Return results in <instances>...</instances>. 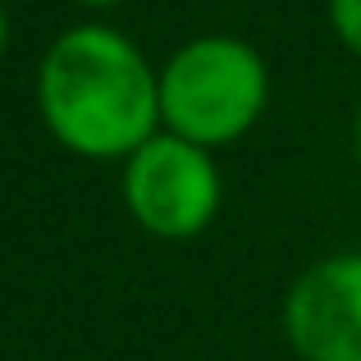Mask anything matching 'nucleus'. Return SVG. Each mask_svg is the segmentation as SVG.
Instances as JSON below:
<instances>
[{
	"label": "nucleus",
	"mask_w": 361,
	"mask_h": 361,
	"mask_svg": "<svg viewBox=\"0 0 361 361\" xmlns=\"http://www.w3.org/2000/svg\"><path fill=\"white\" fill-rule=\"evenodd\" d=\"M160 69L128 32L73 23L37 64V110L64 151L82 160H128L160 133Z\"/></svg>",
	"instance_id": "nucleus-1"
},
{
	"label": "nucleus",
	"mask_w": 361,
	"mask_h": 361,
	"mask_svg": "<svg viewBox=\"0 0 361 361\" xmlns=\"http://www.w3.org/2000/svg\"><path fill=\"white\" fill-rule=\"evenodd\" d=\"M73 5H87V9H115L123 0H73Z\"/></svg>",
	"instance_id": "nucleus-7"
},
{
	"label": "nucleus",
	"mask_w": 361,
	"mask_h": 361,
	"mask_svg": "<svg viewBox=\"0 0 361 361\" xmlns=\"http://www.w3.org/2000/svg\"><path fill=\"white\" fill-rule=\"evenodd\" d=\"M279 329L302 361H361V252L311 261L283 293Z\"/></svg>",
	"instance_id": "nucleus-4"
},
{
	"label": "nucleus",
	"mask_w": 361,
	"mask_h": 361,
	"mask_svg": "<svg viewBox=\"0 0 361 361\" xmlns=\"http://www.w3.org/2000/svg\"><path fill=\"white\" fill-rule=\"evenodd\" d=\"M353 147H357V160H361V106H357V119H353Z\"/></svg>",
	"instance_id": "nucleus-8"
},
{
	"label": "nucleus",
	"mask_w": 361,
	"mask_h": 361,
	"mask_svg": "<svg viewBox=\"0 0 361 361\" xmlns=\"http://www.w3.org/2000/svg\"><path fill=\"white\" fill-rule=\"evenodd\" d=\"M224 178L215 151L197 147L174 133H151L123 160V206L151 238L188 243L206 233L220 215Z\"/></svg>",
	"instance_id": "nucleus-3"
},
{
	"label": "nucleus",
	"mask_w": 361,
	"mask_h": 361,
	"mask_svg": "<svg viewBox=\"0 0 361 361\" xmlns=\"http://www.w3.org/2000/svg\"><path fill=\"white\" fill-rule=\"evenodd\" d=\"M325 9H329L334 37L361 60V0H325Z\"/></svg>",
	"instance_id": "nucleus-5"
},
{
	"label": "nucleus",
	"mask_w": 361,
	"mask_h": 361,
	"mask_svg": "<svg viewBox=\"0 0 361 361\" xmlns=\"http://www.w3.org/2000/svg\"><path fill=\"white\" fill-rule=\"evenodd\" d=\"M160 128L220 151L247 137L270 106V64L252 42L206 32L160 64Z\"/></svg>",
	"instance_id": "nucleus-2"
},
{
	"label": "nucleus",
	"mask_w": 361,
	"mask_h": 361,
	"mask_svg": "<svg viewBox=\"0 0 361 361\" xmlns=\"http://www.w3.org/2000/svg\"><path fill=\"white\" fill-rule=\"evenodd\" d=\"M5 46H9V14H5V5H0V55H5Z\"/></svg>",
	"instance_id": "nucleus-6"
}]
</instances>
